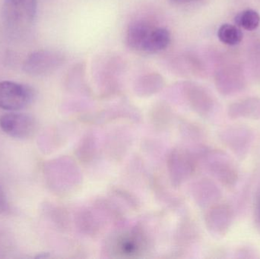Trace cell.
Masks as SVG:
<instances>
[{
    "instance_id": "6da1fadb",
    "label": "cell",
    "mask_w": 260,
    "mask_h": 259,
    "mask_svg": "<svg viewBox=\"0 0 260 259\" xmlns=\"http://www.w3.org/2000/svg\"><path fill=\"white\" fill-rule=\"evenodd\" d=\"M149 237L142 225L116 231L105 242L104 252L111 258H139L148 250Z\"/></svg>"
},
{
    "instance_id": "7a4b0ae2",
    "label": "cell",
    "mask_w": 260,
    "mask_h": 259,
    "mask_svg": "<svg viewBox=\"0 0 260 259\" xmlns=\"http://www.w3.org/2000/svg\"><path fill=\"white\" fill-rule=\"evenodd\" d=\"M38 10V0H4L3 18L12 34H22L33 24Z\"/></svg>"
},
{
    "instance_id": "3957f363",
    "label": "cell",
    "mask_w": 260,
    "mask_h": 259,
    "mask_svg": "<svg viewBox=\"0 0 260 259\" xmlns=\"http://www.w3.org/2000/svg\"><path fill=\"white\" fill-rule=\"evenodd\" d=\"M208 171L222 185L232 187L238 179L237 167L224 152L215 149H202L199 153Z\"/></svg>"
},
{
    "instance_id": "277c9868",
    "label": "cell",
    "mask_w": 260,
    "mask_h": 259,
    "mask_svg": "<svg viewBox=\"0 0 260 259\" xmlns=\"http://www.w3.org/2000/svg\"><path fill=\"white\" fill-rule=\"evenodd\" d=\"M197 165V155L182 147L172 149L167 161L171 185L177 188L184 183L195 173Z\"/></svg>"
},
{
    "instance_id": "5b68a950",
    "label": "cell",
    "mask_w": 260,
    "mask_h": 259,
    "mask_svg": "<svg viewBox=\"0 0 260 259\" xmlns=\"http://www.w3.org/2000/svg\"><path fill=\"white\" fill-rule=\"evenodd\" d=\"M35 97V90L28 85L11 81L0 82V108L4 110H21L28 106Z\"/></svg>"
},
{
    "instance_id": "8992f818",
    "label": "cell",
    "mask_w": 260,
    "mask_h": 259,
    "mask_svg": "<svg viewBox=\"0 0 260 259\" xmlns=\"http://www.w3.org/2000/svg\"><path fill=\"white\" fill-rule=\"evenodd\" d=\"M63 62V56L59 52L38 50L27 56L23 65V70L30 76H44L56 71Z\"/></svg>"
},
{
    "instance_id": "52a82bcc",
    "label": "cell",
    "mask_w": 260,
    "mask_h": 259,
    "mask_svg": "<svg viewBox=\"0 0 260 259\" xmlns=\"http://www.w3.org/2000/svg\"><path fill=\"white\" fill-rule=\"evenodd\" d=\"M36 128V120L28 114L9 113L0 117V129L12 138H29L35 134Z\"/></svg>"
},
{
    "instance_id": "ba28073f",
    "label": "cell",
    "mask_w": 260,
    "mask_h": 259,
    "mask_svg": "<svg viewBox=\"0 0 260 259\" xmlns=\"http://www.w3.org/2000/svg\"><path fill=\"white\" fill-rule=\"evenodd\" d=\"M233 219V211L229 205L217 203L208 208L205 223L211 234L217 237H224L230 230Z\"/></svg>"
},
{
    "instance_id": "9c48e42d",
    "label": "cell",
    "mask_w": 260,
    "mask_h": 259,
    "mask_svg": "<svg viewBox=\"0 0 260 259\" xmlns=\"http://www.w3.org/2000/svg\"><path fill=\"white\" fill-rule=\"evenodd\" d=\"M221 139L234 153L243 157L248 152L253 136L247 128L231 126L221 132Z\"/></svg>"
},
{
    "instance_id": "30bf717a",
    "label": "cell",
    "mask_w": 260,
    "mask_h": 259,
    "mask_svg": "<svg viewBox=\"0 0 260 259\" xmlns=\"http://www.w3.org/2000/svg\"><path fill=\"white\" fill-rule=\"evenodd\" d=\"M191 194L196 203L201 208H210L218 203L221 198V191L216 184L209 179L203 178L193 182Z\"/></svg>"
},
{
    "instance_id": "8fae6325",
    "label": "cell",
    "mask_w": 260,
    "mask_h": 259,
    "mask_svg": "<svg viewBox=\"0 0 260 259\" xmlns=\"http://www.w3.org/2000/svg\"><path fill=\"white\" fill-rule=\"evenodd\" d=\"M75 225L78 231L86 237H94L100 234L103 222L94 208H81L74 216Z\"/></svg>"
},
{
    "instance_id": "7c38bea8",
    "label": "cell",
    "mask_w": 260,
    "mask_h": 259,
    "mask_svg": "<svg viewBox=\"0 0 260 259\" xmlns=\"http://www.w3.org/2000/svg\"><path fill=\"white\" fill-rule=\"evenodd\" d=\"M131 140V135L125 129L113 131L107 138L105 151L114 159H120L127 152Z\"/></svg>"
},
{
    "instance_id": "4fadbf2b",
    "label": "cell",
    "mask_w": 260,
    "mask_h": 259,
    "mask_svg": "<svg viewBox=\"0 0 260 259\" xmlns=\"http://www.w3.org/2000/svg\"><path fill=\"white\" fill-rule=\"evenodd\" d=\"M185 94L189 106L199 115L206 117L212 112L213 100L202 88L189 86L185 90Z\"/></svg>"
},
{
    "instance_id": "5bb4252c",
    "label": "cell",
    "mask_w": 260,
    "mask_h": 259,
    "mask_svg": "<svg viewBox=\"0 0 260 259\" xmlns=\"http://www.w3.org/2000/svg\"><path fill=\"white\" fill-rule=\"evenodd\" d=\"M154 26L143 20L133 21L128 27L126 42L130 48L142 52L145 41Z\"/></svg>"
},
{
    "instance_id": "9a60e30c",
    "label": "cell",
    "mask_w": 260,
    "mask_h": 259,
    "mask_svg": "<svg viewBox=\"0 0 260 259\" xmlns=\"http://www.w3.org/2000/svg\"><path fill=\"white\" fill-rule=\"evenodd\" d=\"M119 119H128L132 121L138 122L140 120L141 117H139L136 111L129 110L124 108H114L102 111L99 114L82 117V120L84 121L94 124H103Z\"/></svg>"
},
{
    "instance_id": "2e32d148",
    "label": "cell",
    "mask_w": 260,
    "mask_h": 259,
    "mask_svg": "<svg viewBox=\"0 0 260 259\" xmlns=\"http://www.w3.org/2000/svg\"><path fill=\"white\" fill-rule=\"evenodd\" d=\"M98 149L99 144L96 134L93 131H88L79 140L75 155L79 162L88 164L97 156Z\"/></svg>"
},
{
    "instance_id": "e0dca14e",
    "label": "cell",
    "mask_w": 260,
    "mask_h": 259,
    "mask_svg": "<svg viewBox=\"0 0 260 259\" xmlns=\"http://www.w3.org/2000/svg\"><path fill=\"white\" fill-rule=\"evenodd\" d=\"M93 208L100 214V216L105 217L107 220H111L119 228L123 226L124 223L123 211L112 199L99 198L94 200Z\"/></svg>"
},
{
    "instance_id": "ac0fdd59",
    "label": "cell",
    "mask_w": 260,
    "mask_h": 259,
    "mask_svg": "<svg viewBox=\"0 0 260 259\" xmlns=\"http://www.w3.org/2000/svg\"><path fill=\"white\" fill-rule=\"evenodd\" d=\"M199 231L195 222L184 217L179 222L174 234V243L178 247H187L198 240Z\"/></svg>"
},
{
    "instance_id": "d6986e66",
    "label": "cell",
    "mask_w": 260,
    "mask_h": 259,
    "mask_svg": "<svg viewBox=\"0 0 260 259\" xmlns=\"http://www.w3.org/2000/svg\"><path fill=\"white\" fill-rule=\"evenodd\" d=\"M229 117L233 120L260 119V100L257 99H248L231 105L229 109Z\"/></svg>"
},
{
    "instance_id": "ffe728a7",
    "label": "cell",
    "mask_w": 260,
    "mask_h": 259,
    "mask_svg": "<svg viewBox=\"0 0 260 259\" xmlns=\"http://www.w3.org/2000/svg\"><path fill=\"white\" fill-rule=\"evenodd\" d=\"M171 40V33L168 29L154 26L145 41L142 52L149 54L158 53L169 46Z\"/></svg>"
},
{
    "instance_id": "44dd1931",
    "label": "cell",
    "mask_w": 260,
    "mask_h": 259,
    "mask_svg": "<svg viewBox=\"0 0 260 259\" xmlns=\"http://www.w3.org/2000/svg\"><path fill=\"white\" fill-rule=\"evenodd\" d=\"M174 114L171 106L158 103L153 106L148 114L150 124L157 131L167 130L174 120Z\"/></svg>"
},
{
    "instance_id": "7402d4cb",
    "label": "cell",
    "mask_w": 260,
    "mask_h": 259,
    "mask_svg": "<svg viewBox=\"0 0 260 259\" xmlns=\"http://www.w3.org/2000/svg\"><path fill=\"white\" fill-rule=\"evenodd\" d=\"M218 36L223 44L235 46L242 41L243 33L237 26L225 24L218 29Z\"/></svg>"
},
{
    "instance_id": "603a6c76",
    "label": "cell",
    "mask_w": 260,
    "mask_h": 259,
    "mask_svg": "<svg viewBox=\"0 0 260 259\" xmlns=\"http://www.w3.org/2000/svg\"><path fill=\"white\" fill-rule=\"evenodd\" d=\"M163 86V82L160 79L155 78H146L142 79L136 84L135 91L136 94L140 97H149L160 91Z\"/></svg>"
},
{
    "instance_id": "cb8c5ba5",
    "label": "cell",
    "mask_w": 260,
    "mask_h": 259,
    "mask_svg": "<svg viewBox=\"0 0 260 259\" xmlns=\"http://www.w3.org/2000/svg\"><path fill=\"white\" fill-rule=\"evenodd\" d=\"M235 23L247 30H253L259 25L260 16L256 11L248 9L237 15Z\"/></svg>"
},
{
    "instance_id": "d4e9b609",
    "label": "cell",
    "mask_w": 260,
    "mask_h": 259,
    "mask_svg": "<svg viewBox=\"0 0 260 259\" xmlns=\"http://www.w3.org/2000/svg\"><path fill=\"white\" fill-rule=\"evenodd\" d=\"M152 187L154 188L156 197L160 199V202L171 207L178 206L180 205V198L177 197L176 195L173 194L169 190H166L165 186L162 185L161 182H159V179H154L153 180Z\"/></svg>"
},
{
    "instance_id": "484cf974",
    "label": "cell",
    "mask_w": 260,
    "mask_h": 259,
    "mask_svg": "<svg viewBox=\"0 0 260 259\" xmlns=\"http://www.w3.org/2000/svg\"><path fill=\"white\" fill-rule=\"evenodd\" d=\"M180 131L183 138L191 141L201 140L204 135L203 129L198 125L189 120H183L180 121Z\"/></svg>"
},
{
    "instance_id": "4316f807",
    "label": "cell",
    "mask_w": 260,
    "mask_h": 259,
    "mask_svg": "<svg viewBox=\"0 0 260 259\" xmlns=\"http://www.w3.org/2000/svg\"><path fill=\"white\" fill-rule=\"evenodd\" d=\"M111 196L119 199L120 202H123L131 209L138 210L140 206V203L137 198L124 189L120 187H113L111 188Z\"/></svg>"
},
{
    "instance_id": "83f0119b",
    "label": "cell",
    "mask_w": 260,
    "mask_h": 259,
    "mask_svg": "<svg viewBox=\"0 0 260 259\" xmlns=\"http://www.w3.org/2000/svg\"><path fill=\"white\" fill-rule=\"evenodd\" d=\"M9 209V202L4 191L0 188V213L6 212Z\"/></svg>"
},
{
    "instance_id": "f1b7e54d",
    "label": "cell",
    "mask_w": 260,
    "mask_h": 259,
    "mask_svg": "<svg viewBox=\"0 0 260 259\" xmlns=\"http://www.w3.org/2000/svg\"><path fill=\"white\" fill-rule=\"evenodd\" d=\"M177 1H189V0H177Z\"/></svg>"
}]
</instances>
